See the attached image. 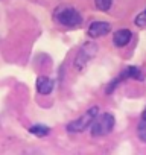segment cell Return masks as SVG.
I'll return each instance as SVG.
<instances>
[{"mask_svg": "<svg viewBox=\"0 0 146 155\" xmlns=\"http://www.w3.org/2000/svg\"><path fill=\"white\" fill-rule=\"evenodd\" d=\"M53 18L56 23H59L61 26H65V28H78L82 21L81 14L75 8H68V6L58 8L53 14Z\"/></svg>", "mask_w": 146, "mask_h": 155, "instance_id": "1", "label": "cell"}, {"mask_svg": "<svg viewBox=\"0 0 146 155\" xmlns=\"http://www.w3.org/2000/svg\"><path fill=\"white\" fill-rule=\"evenodd\" d=\"M99 114V107H91L88 111H85L81 117L75 119L73 122H70L67 125V131L68 132H84L98 117Z\"/></svg>", "mask_w": 146, "mask_h": 155, "instance_id": "2", "label": "cell"}, {"mask_svg": "<svg viewBox=\"0 0 146 155\" xmlns=\"http://www.w3.org/2000/svg\"><path fill=\"white\" fill-rule=\"evenodd\" d=\"M114 123H116V120H114V116L111 113L101 114L91 123V135L93 137H104V135L110 134L114 128Z\"/></svg>", "mask_w": 146, "mask_h": 155, "instance_id": "3", "label": "cell"}, {"mask_svg": "<svg viewBox=\"0 0 146 155\" xmlns=\"http://www.w3.org/2000/svg\"><path fill=\"white\" fill-rule=\"evenodd\" d=\"M96 53H98V46L95 43H91V41L85 43L79 49V52L76 53V58H75V67H76V70L85 68V65L95 58Z\"/></svg>", "mask_w": 146, "mask_h": 155, "instance_id": "4", "label": "cell"}, {"mask_svg": "<svg viewBox=\"0 0 146 155\" xmlns=\"http://www.w3.org/2000/svg\"><path fill=\"white\" fill-rule=\"evenodd\" d=\"M111 31L110 23L107 21H93L88 28V35L91 38H98V37H104Z\"/></svg>", "mask_w": 146, "mask_h": 155, "instance_id": "5", "label": "cell"}, {"mask_svg": "<svg viewBox=\"0 0 146 155\" xmlns=\"http://www.w3.org/2000/svg\"><path fill=\"white\" fill-rule=\"evenodd\" d=\"M131 38H132V34H131L129 29H119L113 35V43L117 47H123L131 41Z\"/></svg>", "mask_w": 146, "mask_h": 155, "instance_id": "6", "label": "cell"}, {"mask_svg": "<svg viewBox=\"0 0 146 155\" xmlns=\"http://www.w3.org/2000/svg\"><path fill=\"white\" fill-rule=\"evenodd\" d=\"M52 90H53V81L52 79H49L46 76H40L37 79V91L40 94L46 96V94L52 93Z\"/></svg>", "mask_w": 146, "mask_h": 155, "instance_id": "7", "label": "cell"}, {"mask_svg": "<svg viewBox=\"0 0 146 155\" xmlns=\"http://www.w3.org/2000/svg\"><path fill=\"white\" fill-rule=\"evenodd\" d=\"M126 78H134V79H140V70L137 67H128L126 70H123V73L119 76V79H126Z\"/></svg>", "mask_w": 146, "mask_h": 155, "instance_id": "8", "label": "cell"}, {"mask_svg": "<svg viewBox=\"0 0 146 155\" xmlns=\"http://www.w3.org/2000/svg\"><path fill=\"white\" fill-rule=\"evenodd\" d=\"M29 132L32 135H37V137H46V135H49L50 129L47 126H44V125H35V126H32L29 129Z\"/></svg>", "mask_w": 146, "mask_h": 155, "instance_id": "9", "label": "cell"}, {"mask_svg": "<svg viewBox=\"0 0 146 155\" xmlns=\"http://www.w3.org/2000/svg\"><path fill=\"white\" fill-rule=\"evenodd\" d=\"M137 135H138V138H140L141 141L146 143V117H143V119L140 120V123H138V126H137Z\"/></svg>", "mask_w": 146, "mask_h": 155, "instance_id": "10", "label": "cell"}, {"mask_svg": "<svg viewBox=\"0 0 146 155\" xmlns=\"http://www.w3.org/2000/svg\"><path fill=\"white\" fill-rule=\"evenodd\" d=\"M95 5H96V8H98L99 11L105 12V11H108V9L111 8L113 0H95Z\"/></svg>", "mask_w": 146, "mask_h": 155, "instance_id": "11", "label": "cell"}, {"mask_svg": "<svg viewBox=\"0 0 146 155\" xmlns=\"http://www.w3.org/2000/svg\"><path fill=\"white\" fill-rule=\"evenodd\" d=\"M134 23H135L138 28H146V9H144V11H141V12L135 17Z\"/></svg>", "mask_w": 146, "mask_h": 155, "instance_id": "12", "label": "cell"}, {"mask_svg": "<svg viewBox=\"0 0 146 155\" xmlns=\"http://www.w3.org/2000/svg\"><path fill=\"white\" fill-rule=\"evenodd\" d=\"M143 117H146V111H144V114H143Z\"/></svg>", "mask_w": 146, "mask_h": 155, "instance_id": "13", "label": "cell"}]
</instances>
